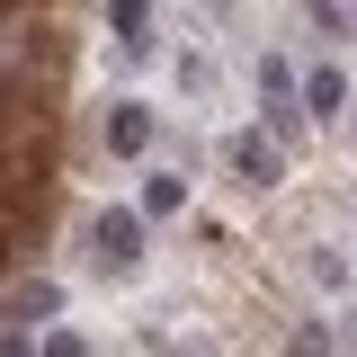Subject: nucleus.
Here are the masks:
<instances>
[{"label": "nucleus", "mask_w": 357, "mask_h": 357, "mask_svg": "<svg viewBox=\"0 0 357 357\" xmlns=\"http://www.w3.org/2000/svg\"><path fill=\"white\" fill-rule=\"evenodd\" d=\"M143 232H152V223L134 215V206H98V215H89V268H98V277H143Z\"/></svg>", "instance_id": "nucleus-1"}, {"label": "nucleus", "mask_w": 357, "mask_h": 357, "mask_svg": "<svg viewBox=\"0 0 357 357\" xmlns=\"http://www.w3.org/2000/svg\"><path fill=\"white\" fill-rule=\"evenodd\" d=\"M223 170L259 197V188H277V178H286V152H277L268 134H232V143H223Z\"/></svg>", "instance_id": "nucleus-2"}, {"label": "nucleus", "mask_w": 357, "mask_h": 357, "mask_svg": "<svg viewBox=\"0 0 357 357\" xmlns=\"http://www.w3.org/2000/svg\"><path fill=\"white\" fill-rule=\"evenodd\" d=\"M98 143H107L116 161H143V152H152V107H143V98H107V116H98Z\"/></svg>", "instance_id": "nucleus-3"}, {"label": "nucleus", "mask_w": 357, "mask_h": 357, "mask_svg": "<svg viewBox=\"0 0 357 357\" xmlns=\"http://www.w3.org/2000/svg\"><path fill=\"white\" fill-rule=\"evenodd\" d=\"M295 98H304V116L312 126H331V116H349V72H340V63H312V72H295Z\"/></svg>", "instance_id": "nucleus-4"}, {"label": "nucleus", "mask_w": 357, "mask_h": 357, "mask_svg": "<svg viewBox=\"0 0 357 357\" xmlns=\"http://www.w3.org/2000/svg\"><path fill=\"white\" fill-rule=\"evenodd\" d=\"M0 321H18V331H54V321H63V277H27V286H9Z\"/></svg>", "instance_id": "nucleus-5"}, {"label": "nucleus", "mask_w": 357, "mask_h": 357, "mask_svg": "<svg viewBox=\"0 0 357 357\" xmlns=\"http://www.w3.org/2000/svg\"><path fill=\"white\" fill-rule=\"evenodd\" d=\"M107 27L126 45V63H152V0H107Z\"/></svg>", "instance_id": "nucleus-6"}, {"label": "nucleus", "mask_w": 357, "mask_h": 357, "mask_svg": "<svg viewBox=\"0 0 357 357\" xmlns=\"http://www.w3.org/2000/svg\"><path fill=\"white\" fill-rule=\"evenodd\" d=\"M178 206H188V178H178V170H152V178H143V197H134V215H143V223H170Z\"/></svg>", "instance_id": "nucleus-7"}, {"label": "nucleus", "mask_w": 357, "mask_h": 357, "mask_svg": "<svg viewBox=\"0 0 357 357\" xmlns=\"http://www.w3.org/2000/svg\"><path fill=\"white\" fill-rule=\"evenodd\" d=\"M36 357H98V349H89L72 321H54V331H36Z\"/></svg>", "instance_id": "nucleus-8"}, {"label": "nucleus", "mask_w": 357, "mask_h": 357, "mask_svg": "<svg viewBox=\"0 0 357 357\" xmlns=\"http://www.w3.org/2000/svg\"><path fill=\"white\" fill-rule=\"evenodd\" d=\"M304 9H312V27H331L340 45L357 36V9H349V0H304Z\"/></svg>", "instance_id": "nucleus-9"}, {"label": "nucleus", "mask_w": 357, "mask_h": 357, "mask_svg": "<svg viewBox=\"0 0 357 357\" xmlns=\"http://www.w3.org/2000/svg\"><path fill=\"white\" fill-rule=\"evenodd\" d=\"M286 357H340V340H331V321H304V331L286 340Z\"/></svg>", "instance_id": "nucleus-10"}, {"label": "nucleus", "mask_w": 357, "mask_h": 357, "mask_svg": "<svg viewBox=\"0 0 357 357\" xmlns=\"http://www.w3.org/2000/svg\"><path fill=\"white\" fill-rule=\"evenodd\" d=\"M259 89H268V98H295V63H286V54H268V63H259Z\"/></svg>", "instance_id": "nucleus-11"}, {"label": "nucleus", "mask_w": 357, "mask_h": 357, "mask_svg": "<svg viewBox=\"0 0 357 357\" xmlns=\"http://www.w3.org/2000/svg\"><path fill=\"white\" fill-rule=\"evenodd\" d=\"M0 357H36V331H18V321H0Z\"/></svg>", "instance_id": "nucleus-12"}, {"label": "nucleus", "mask_w": 357, "mask_h": 357, "mask_svg": "<svg viewBox=\"0 0 357 357\" xmlns=\"http://www.w3.org/2000/svg\"><path fill=\"white\" fill-rule=\"evenodd\" d=\"M188 357H197V349H188Z\"/></svg>", "instance_id": "nucleus-13"}]
</instances>
